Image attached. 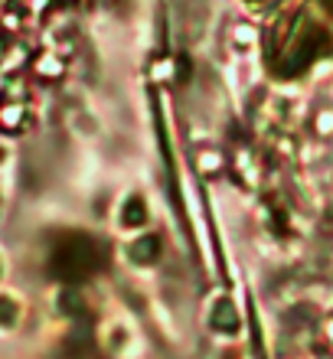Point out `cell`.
<instances>
[{
    "instance_id": "obj_2",
    "label": "cell",
    "mask_w": 333,
    "mask_h": 359,
    "mask_svg": "<svg viewBox=\"0 0 333 359\" xmlns=\"http://www.w3.org/2000/svg\"><path fill=\"white\" fill-rule=\"evenodd\" d=\"M327 340H330V343H333V320H330V323H327Z\"/></svg>"
},
{
    "instance_id": "obj_1",
    "label": "cell",
    "mask_w": 333,
    "mask_h": 359,
    "mask_svg": "<svg viewBox=\"0 0 333 359\" xmlns=\"http://www.w3.org/2000/svg\"><path fill=\"white\" fill-rule=\"evenodd\" d=\"M210 323H212V330H219V333H236V330H238V313H236V307H229V304H219Z\"/></svg>"
},
{
    "instance_id": "obj_3",
    "label": "cell",
    "mask_w": 333,
    "mask_h": 359,
    "mask_svg": "<svg viewBox=\"0 0 333 359\" xmlns=\"http://www.w3.org/2000/svg\"><path fill=\"white\" fill-rule=\"evenodd\" d=\"M0 49H4V36H0Z\"/></svg>"
}]
</instances>
